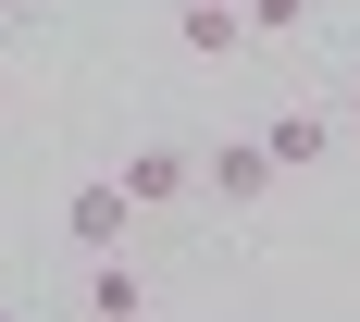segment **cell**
I'll list each match as a JSON object with an SVG mask.
<instances>
[{
    "instance_id": "6",
    "label": "cell",
    "mask_w": 360,
    "mask_h": 322,
    "mask_svg": "<svg viewBox=\"0 0 360 322\" xmlns=\"http://www.w3.org/2000/svg\"><path fill=\"white\" fill-rule=\"evenodd\" d=\"M87 310H100V322H137V310H149L137 260H100V273H87Z\"/></svg>"
},
{
    "instance_id": "9",
    "label": "cell",
    "mask_w": 360,
    "mask_h": 322,
    "mask_svg": "<svg viewBox=\"0 0 360 322\" xmlns=\"http://www.w3.org/2000/svg\"><path fill=\"white\" fill-rule=\"evenodd\" d=\"M0 13H25V0H0Z\"/></svg>"
},
{
    "instance_id": "3",
    "label": "cell",
    "mask_w": 360,
    "mask_h": 322,
    "mask_svg": "<svg viewBox=\"0 0 360 322\" xmlns=\"http://www.w3.org/2000/svg\"><path fill=\"white\" fill-rule=\"evenodd\" d=\"M63 236H75V248H124V186H75V199H63Z\"/></svg>"
},
{
    "instance_id": "5",
    "label": "cell",
    "mask_w": 360,
    "mask_h": 322,
    "mask_svg": "<svg viewBox=\"0 0 360 322\" xmlns=\"http://www.w3.org/2000/svg\"><path fill=\"white\" fill-rule=\"evenodd\" d=\"M236 37H249V13H236V0H186V50H199V62H224Z\"/></svg>"
},
{
    "instance_id": "4",
    "label": "cell",
    "mask_w": 360,
    "mask_h": 322,
    "mask_svg": "<svg viewBox=\"0 0 360 322\" xmlns=\"http://www.w3.org/2000/svg\"><path fill=\"white\" fill-rule=\"evenodd\" d=\"M261 149H274V174H323V112H274Z\"/></svg>"
},
{
    "instance_id": "7",
    "label": "cell",
    "mask_w": 360,
    "mask_h": 322,
    "mask_svg": "<svg viewBox=\"0 0 360 322\" xmlns=\"http://www.w3.org/2000/svg\"><path fill=\"white\" fill-rule=\"evenodd\" d=\"M236 13H249L261 37H298V25H311V0H236Z\"/></svg>"
},
{
    "instance_id": "1",
    "label": "cell",
    "mask_w": 360,
    "mask_h": 322,
    "mask_svg": "<svg viewBox=\"0 0 360 322\" xmlns=\"http://www.w3.org/2000/svg\"><path fill=\"white\" fill-rule=\"evenodd\" d=\"M124 211H162V199H186V186H199V161H186V149H124Z\"/></svg>"
},
{
    "instance_id": "2",
    "label": "cell",
    "mask_w": 360,
    "mask_h": 322,
    "mask_svg": "<svg viewBox=\"0 0 360 322\" xmlns=\"http://www.w3.org/2000/svg\"><path fill=\"white\" fill-rule=\"evenodd\" d=\"M199 174H212V186H224V211H249L261 186H274V149H261V137H224V149H212V161H199Z\"/></svg>"
},
{
    "instance_id": "8",
    "label": "cell",
    "mask_w": 360,
    "mask_h": 322,
    "mask_svg": "<svg viewBox=\"0 0 360 322\" xmlns=\"http://www.w3.org/2000/svg\"><path fill=\"white\" fill-rule=\"evenodd\" d=\"M348 112H360V62H348Z\"/></svg>"
}]
</instances>
